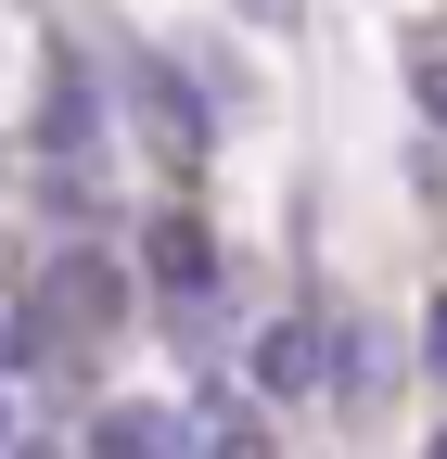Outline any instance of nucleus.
I'll return each mask as SVG.
<instances>
[{
  "mask_svg": "<svg viewBox=\"0 0 447 459\" xmlns=\"http://www.w3.org/2000/svg\"><path fill=\"white\" fill-rule=\"evenodd\" d=\"M217 281H231V255H217V230L192 217V204H166V217H141V294L180 319V344L217 370V332H205V307H217Z\"/></svg>",
  "mask_w": 447,
  "mask_h": 459,
  "instance_id": "obj_1",
  "label": "nucleus"
},
{
  "mask_svg": "<svg viewBox=\"0 0 447 459\" xmlns=\"http://www.w3.org/2000/svg\"><path fill=\"white\" fill-rule=\"evenodd\" d=\"M51 332H77V344H116L128 319H141V281L116 268V255H102V243H51L39 255V294H26Z\"/></svg>",
  "mask_w": 447,
  "mask_h": 459,
  "instance_id": "obj_2",
  "label": "nucleus"
},
{
  "mask_svg": "<svg viewBox=\"0 0 447 459\" xmlns=\"http://www.w3.org/2000/svg\"><path fill=\"white\" fill-rule=\"evenodd\" d=\"M243 383H256V409H332V307L256 319L243 332Z\"/></svg>",
  "mask_w": 447,
  "mask_h": 459,
  "instance_id": "obj_3",
  "label": "nucleus"
},
{
  "mask_svg": "<svg viewBox=\"0 0 447 459\" xmlns=\"http://www.w3.org/2000/svg\"><path fill=\"white\" fill-rule=\"evenodd\" d=\"M116 102H128V128H153V153L180 166V179L205 166V141H217V102H205L180 65H166V51H128V65H116Z\"/></svg>",
  "mask_w": 447,
  "mask_h": 459,
  "instance_id": "obj_4",
  "label": "nucleus"
},
{
  "mask_svg": "<svg viewBox=\"0 0 447 459\" xmlns=\"http://www.w3.org/2000/svg\"><path fill=\"white\" fill-rule=\"evenodd\" d=\"M397 383H409L397 332H383L371 307H332V421H383V409H397Z\"/></svg>",
  "mask_w": 447,
  "mask_h": 459,
  "instance_id": "obj_5",
  "label": "nucleus"
},
{
  "mask_svg": "<svg viewBox=\"0 0 447 459\" xmlns=\"http://www.w3.org/2000/svg\"><path fill=\"white\" fill-rule=\"evenodd\" d=\"M77 459H205V434L180 395H102L77 421Z\"/></svg>",
  "mask_w": 447,
  "mask_h": 459,
  "instance_id": "obj_6",
  "label": "nucleus"
},
{
  "mask_svg": "<svg viewBox=\"0 0 447 459\" xmlns=\"http://www.w3.org/2000/svg\"><path fill=\"white\" fill-rule=\"evenodd\" d=\"M192 434H205V459H282V434H268V409H256V383H231V370H192Z\"/></svg>",
  "mask_w": 447,
  "mask_h": 459,
  "instance_id": "obj_7",
  "label": "nucleus"
},
{
  "mask_svg": "<svg viewBox=\"0 0 447 459\" xmlns=\"http://www.w3.org/2000/svg\"><path fill=\"white\" fill-rule=\"evenodd\" d=\"M39 166H102V90L77 65H51V90H39Z\"/></svg>",
  "mask_w": 447,
  "mask_h": 459,
  "instance_id": "obj_8",
  "label": "nucleus"
},
{
  "mask_svg": "<svg viewBox=\"0 0 447 459\" xmlns=\"http://www.w3.org/2000/svg\"><path fill=\"white\" fill-rule=\"evenodd\" d=\"M409 102H422V128H447V39H409Z\"/></svg>",
  "mask_w": 447,
  "mask_h": 459,
  "instance_id": "obj_9",
  "label": "nucleus"
},
{
  "mask_svg": "<svg viewBox=\"0 0 447 459\" xmlns=\"http://www.w3.org/2000/svg\"><path fill=\"white\" fill-rule=\"evenodd\" d=\"M409 370L447 395V281H434V294H422V332H409Z\"/></svg>",
  "mask_w": 447,
  "mask_h": 459,
  "instance_id": "obj_10",
  "label": "nucleus"
},
{
  "mask_svg": "<svg viewBox=\"0 0 447 459\" xmlns=\"http://www.w3.org/2000/svg\"><path fill=\"white\" fill-rule=\"evenodd\" d=\"M0 459H77V434H13Z\"/></svg>",
  "mask_w": 447,
  "mask_h": 459,
  "instance_id": "obj_11",
  "label": "nucleus"
},
{
  "mask_svg": "<svg viewBox=\"0 0 447 459\" xmlns=\"http://www.w3.org/2000/svg\"><path fill=\"white\" fill-rule=\"evenodd\" d=\"M13 434H26V421H13V383H0V446H13Z\"/></svg>",
  "mask_w": 447,
  "mask_h": 459,
  "instance_id": "obj_12",
  "label": "nucleus"
},
{
  "mask_svg": "<svg viewBox=\"0 0 447 459\" xmlns=\"http://www.w3.org/2000/svg\"><path fill=\"white\" fill-rule=\"evenodd\" d=\"M422 459H447V434H422Z\"/></svg>",
  "mask_w": 447,
  "mask_h": 459,
  "instance_id": "obj_13",
  "label": "nucleus"
}]
</instances>
